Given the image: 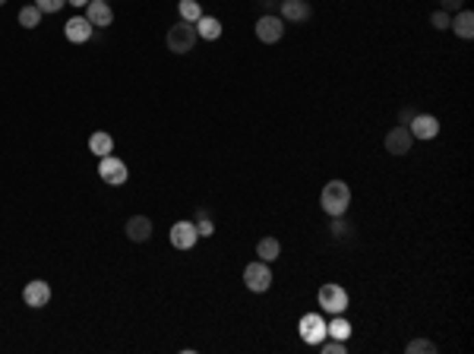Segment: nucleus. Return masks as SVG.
Listing matches in <instances>:
<instances>
[{"instance_id":"1","label":"nucleus","mask_w":474,"mask_h":354,"mask_svg":"<svg viewBox=\"0 0 474 354\" xmlns=\"http://www.w3.org/2000/svg\"><path fill=\"white\" fill-rule=\"evenodd\" d=\"M319 206H323V212H326L329 218L345 215L348 206H351V187L345 181H329L326 187H323V193H319Z\"/></svg>"},{"instance_id":"2","label":"nucleus","mask_w":474,"mask_h":354,"mask_svg":"<svg viewBox=\"0 0 474 354\" xmlns=\"http://www.w3.org/2000/svg\"><path fill=\"white\" fill-rule=\"evenodd\" d=\"M199 35H197V25L193 23H184L180 19L177 25H171L168 29V35H164V45H168V51L171 54H190V51L197 48Z\"/></svg>"},{"instance_id":"3","label":"nucleus","mask_w":474,"mask_h":354,"mask_svg":"<svg viewBox=\"0 0 474 354\" xmlns=\"http://www.w3.org/2000/svg\"><path fill=\"white\" fill-rule=\"evenodd\" d=\"M316 304L323 307L326 313H332V316H336V313L348 310V304H351V301H348V291H345L342 285L329 281V285H323V288L316 291Z\"/></svg>"},{"instance_id":"4","label":"nucleus","mask_w":474,"mask_h":354,"mask_svg":"<svg viewBox=\"0 0 474 354\" xmlns=\"http://www.w3.org/2000/svg\"><path fill=\"white\" fill-rule=\"evenodd\" d=\"M99 177L108 184V187H121V184L130 181V168H127L123 158L105 155V158H99Z\"/></svg>"},{"instance_id":"5","label":"nucleus","mask_w":474,"mask_h":354,"mask_svg":"<svg viewBox=\"0 0 474 354\" xmlns=\"http://www.w3.org/2000/svg\"><path fill=\"white\" fill-rule=\"evenodd\" d=\"M244 285H247V291H253V294H266V291L272 288V269H269V263L256 260V263L244 266Z\"/></svg>"},{"instance_id":"6","label":"nucleus","mask_w":474,"mask_h":354,"mask_svg":"<svg viewBox=\"0 0 474 354\" xmlns=\"http://www.w3.org/2000/svg\"><path fill=\"white\" fill-rule=\"evenodd\" d=\"M297 332H301V338L307 342V345H319V342L329 336L326 332V316H323V313H303L301 323H297Z\"/></svg>"},{"instance_id":"7","label":"nucleus","mask_w":474,"mask_h":354,"mask_svg":"<svg viewBox=\"0 0 474 354\" xmlns=\"http://www.w3.org/2000/svg\"><path fill=\"white\" fill-rule=\"evenodd\" d=\"M256 38L262 45H275L285 38V19L282 16H260L256 19Z\"/></svg>"},{"instance_id":"8","label":"nucleus","mask_w":474,"mask_h":354,"mask_svg":"<svg viewBox=\"0 0 474 354\" xmlns=\"http://www.w3.org/2000/svg\"><path fill=\"white\" fill-rule=\"evenodd\" d=\"M168 240H171V247H177V250H193L197 247V240H199L197 222H174Z\"/></svg>"},{"instance_id":"9","label":"nucleus","mask_w":474,"mask_h":354,"mask_svg":"<svg viewBox=\"0 0 474 354\" xmlns=\"http://www.w3.org/2000/svg\"><path fill=\"white\" fill-rule=\"evenodd\" d=\"M383 146H386V152H389V155H408L411 146H414V136H411L408 127H392V130L386 133Z\"/></svg>"},{"instance_id":"10","label":"nucleus","mask_w":474,"mask_h":354,"mask_svg":"<svg viewBox=\"0 0 474 354\" xmlns=\"http://www.w3.org/2000/svg\"><path fill=\"white\" fill-rule=\"evenodd\" d=\"M152 218L149 215H133V218H127V225H123V234H127V240H133V244H146L149 238H152Z\"/></svg>"},{"instance_id":"11","label":"nucleus","mask_w":474,"mask_h":354,"mask_svg":"<svg viewBox=\"0 0 474 354\" xmlns=\"http://www.w3.org/2000/svg\"><path fill=\"white\" fill-rule=\"evenodd\" d=\"M23 301H25V307L41 310L45 304H51V285H48V281H41V279L29 281V285L23 288Z\"/></svg>"},{"instance_id":"12","label":"nucleus","mask_w":474,"mask_h":354,"mask_svg":"<svg viewBox=\"0 0 474 354\" xmlns=\"http://www.w3.org/2000/svg\"><path fill=\"white\" fill-rule=\"evenodd\" d=\"M92 32H95V25H92L86 16H70V19L64 23V35H66V42H73V45L89 42Z\"/></svg>"},{"instance_id":"13","label":"nucleus","mask_w":474,"mask_h":354,"mask_svg":"<svg viewBox=\"0 0 474 354\" xmlns=\"http://www.w3.org/2000/svg\"><path fill=\"white\" fill-rule=\"evenodd\" d=\"M278 16L285 19V23H307V19L313 16V10H310L307 0H282Z\"/></svg>"},{"instance_id":"14","label":"nucleus","mask_w":474,"mask_h":354,"mask_svg":"<svg viewBox=\"0 0 474 354\" xmlns=\"http://www.w3.org/2000/svg\"><path fill=\"white\" fill-rule=\"evenodd\" d=\"M408 130L414 140H434V136H440V121L434 114H414Z\"/></svg>"},{"instance_id":"15","label":"nucleus","mask_w":474,"mask_h":354,"mask_svg":"<svg viewBox=\"0 0 474 354\" xmlns=\"http://www.w3.org/2000/svg\"><path fill=\"white\" fill-rule=\"evenodd\" d=\"M86 19H89L95 29H108V25L114 23V10L108 7V0H89V7H86Z\"/></svg>"},{"instance_id":"16","label":"nucleus","mask_w":474,"mask_h":354,"mask_svg":"<svg viewBox=\"0 0 474 354\" xmlns=\"http://www.w3.org/2000/svg\"><path fill=\"white\" fill-rule=\"evenodd\" d=\"M449 29L458 35V38H474V13L471 10H458V13H452V23Z\"/></svg>"},{"instance_id":"17","label":"nucleus","mask_w":474,"mask_h":354,"mask_svg":"<svg viewBox=\"0 0 474 354\" xmlns=\"http://www.w3.org/2000/svg\"><path fill=\"white\" fill-rule=\"evenodd\" d=\"M193 25H197V35H199V38H205V42H219V38H221V23L215 16H205V13H203V16H199Z\"/></svg>"},{"instance_id":"18","label":"nucleus","mask_w":474,"mask_h":354,"mask_svg":"<svg viewBox=\"0 0 474 354\" xmlns=\"http://www.w3.org/2000/svg\"><path fill=\"white\" fill-rule=\"evenodd\" d=\"M89 152L92 155H99V158H105V155H111L114 152V136L111 133H92L89 136Z\"/></svg>"},{"instance_id":"19","label":"nucleus","mask_w":474,"mask_h":354,"mask_svg":"<svg viewBox=\"0 0 474 354\" xmlns=\"http://www.w3.org/2000/svg\"><path fill=\"white\" fill-rule=\"evenodd\" d=\"M326 332H329V338H338V342H348L351 338V332H354V326L348 320H345L342 313H336L332 320L326 323Z\"/></svg>"},{"instance_id":"20","label":"nucleus","mask_w":474,"mask_h":354,"mask_svg":"<svg viewBox=\"0 0 474 354\" xmlns=\"http://www.w3.org/2000/svg\"><path fill=\"white\" fill-rule=\"evenodd\" d=\"M256 256H260L262 263L278 260V256H282V244H278V238H262L260 244H256Z\"/></svg>"},{"instance_id":"21","label":"nucleus","mask_w":474,"mask_h":354,"mask_svg":"<svg viewBox=\"0 0 474 354\" xmlns=\"http://www.w3.org/2000/svg\"><path fill=\"white\" fill-rule=\"evenodd\" d=\"M41 16H45V13H41L35 3H25V7L19 10V25H23V29H38Z\"/></svg>"},{"instance_id":"22","label":"nucleus","mask_w":474,"mask_h":354,"mask_svg":"<svg viewBox=\"0 0 474 354\" xmlns=\"http://www.w3.org/2000/svg\"><path fill=\"white\" fill-rule=\"evenodd\" d=\"M329 234H332L336 240H348V238H354V228L345 222L342 215H336V218H332V225H329Z\"/></svg>"},{"instance_id":"23","label":"nucleus","mask_w":474,"mask_h":354,"mask_svg":"<svg viewBox=\"0 0 474 354\" xmlns=\"http://www.w3.org/2000/svg\"><path fill=\"white\" fill-rule=\"evenodd\" d=\"M180 19H184V23H197L199 16H203V7H199L197 0H180Z\"/></svg>"},{"instance_id":"24","label":"nucleus","mask_w":474,"mask_h":354,"mask_svg":"<svg viewBox=\"0 0 474 354\" xmlns=\"http://www.w3.org/2000/svg\"><path fill=\"white\" fill-rule=\"evenodd\" d=\"M405 354H436V342H430V338H411L405 345Z\"/></svg>"},{"instance_id":"25","label":"nucleus","mask_w":474,"mask_h":354,"mask_svg":"<svg viewBox=\"0 0 474 354\" xmlns=\"http://www.w3.org/2000/svg\"><path fill=\"white\" fill-rule=\"evenodd\" d=\"M197 234H199V238H212V234H215V222L209 218L205 209H197Z\"/></svg>"},{"instance_id":"26","label":"nucleus","mask_w":474,"mask_h":354,"mask_svg":"<svg viewBox=\"0 0 474 354\" xmlns=\"http://www.w3.org/2000/svg\"><path fill=\"white\" fill-rule=\"evenodd\" d=\"M449 23H452V16L446 13V10H434V13H430V25H434V29H440V32H446V29H449Z\"/></svg>"},{"instance_id":"27","label":"nucleus","mask_w":474,"mask_h":354,"mask_svg":"<svg viewBox=\"0 0 474 354\" xmlns=\"http://www.w3.org/2000/svg\"><path fill=\"white\" fill-rule=\"evenodd\" d=\"M35 7H38L41 13H51V16H54L58 10L66 7V0H35Z\"/></svg>"},{"instance_id":"28","label":"nucleus","mask_w":474,"mask_h":354,"mask_svg":"<svg viewBox=\"0 0 474 354\" xmlns=\"http://www.w3.org/2000/svg\"><path fill=\"white\" fill-rule=\"evenodd\" d=\"M256 7L262 10V16H278V7H282V0H256Z\"/></svg>"},{"instance_id":"29","label":"nucleus","mask_w":474,"mask_h":354,"mask_svg":"<svg viewBox=\"0 0 474 354\" xmlns=\"http://www.w3.org/2000/svg\"><path fill=\"white\" fill-rule=\"evenodd\" d=\"M440 10H446V13H458V10H465V0H440Z\"/></svg>"},{"instance_id":"30","label":"nucleus","mask_w":474,"mask_h":354,"mask_svg":"<svg viewBox=\"0 0 474 354\" xmlns=\"http://www.w3.org/2000/svg\"><path fill=\"white\" fill-rule=\"evenodd\" d=\"M414 114H417L414 108H401L399 111V127H408L411 121H414Z\"/></svg>"},{"instance_id":"31","label":"nucleus","mask_w":474,"mask_h":354,"mask_svg":"<svg viewBox=\"0 0 474 354\" xmlns=\"http://www.w3.org/2000/svg\"><path fill=\"white\" fill-rule=\"evenodd\" d=\"M70 7H76V10H82V7H89V0H66Z\"/></svg>"},{"instance_id":"32","label":"nucleus","mask_w":474,"mask_h":354,"mask_svg":"<svg viewBox=\"0 0 474 354\" xmlns=\"http://www.w3.org/2000/svg\"><path fill=\"white\" fill-rule=\"evenodd\" d=\"M3 3H7V0H0V7H3Z\"/></svg>"}]
</instances>
